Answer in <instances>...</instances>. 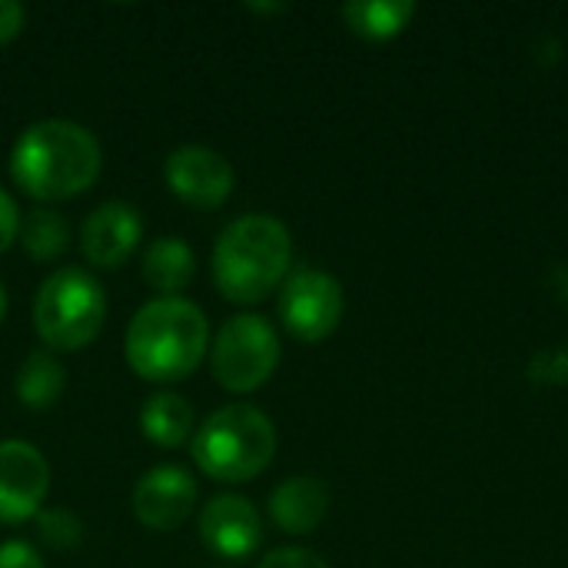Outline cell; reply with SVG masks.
<instances>
[{
    "mask_svg": "<svg viewBox=\"0 0 568 568\" xmlns=\"http://www.w3.org/2000/svg\"><path fill=\"white\" fill-rule=\"evenodd\" d=\"M103 170L100 140L73 120L30 123L10 150L13 183L43 203L87 193Z\"/></svg>",
    "mask_w": 568,
    "mask_h": 568,
    "instance_id": "obj_1",
    "label": "cell"
},
{
    "mask_svg": "<svg viewBox=\"0 0 568 568\" xmlns=\"http://www.w3.org/2000/svg\"><path fill=\"white\" fill-rule=\"evenodd\" d=\"M210 349L203 310L183 296H156L130 320L123 353L130 369L146 383H180L193 376Z\"/></svg>",
    "mask_w": 568,
    "mask_h": 568,
    "instance_id": "obj_2",
    "label": "cell"
},
{
    "mask_svg": "<svg viewBox=\"0 0 568 568\" xmlns=\"http://www.w3.org/2000/svg\"><path fill=\"white\" fill-rule=\"evenodd\" d=\"M293 263V236L286 223L270 213L233 220L213 246V283L240 306L263 303L286 283Z\"/></svg>",
    "mask_w": 568,
    "mask_h": 568,
    "instance_id": "obj_3",
    "label": "cell"
},
{
    "mask_svg": "<svg viewBox=\"0 0 568 568\" xmlns=\"http://www.w3.org/2000/svg\"><path fill=\"white\" fill-rule=\"evenodd\" d=\"M190 453L196 469L213 483H253L276 456V429L256 406L230 403L196 426Z\"/></svg>",
    "mask_w": 568,
    "mask_h": 568,
    "instance_id": "obj_4",
    "label": "cell"
},
{
    "mask_svg": "<svg viewBox=\"0 0 568 568\" xmlns=\"http://www.w3.org/2000/svg\"><path fill=\"white\" fill-rule=\"evenodd\" d=\"M106 320V293L93 273L80 266L53 270L33 300V326L43 346L57 353H77L90 346Z\"/></svg>",
    "mask_w": 568,
    "mask_h": 568,
    "instance_id": "obj_5",
    "label": "cell"
},
{
    "mask_svg": "<svg viewBox=\"0 0 568 568\" xmlns=\"http://www.w3.org/2000/svg\"><path fill=\"white\" fill-rule=\"evenodd\" d=\"M276 366H280V336L263 316L240 313L220 326L213 339L210 369L226 393L260 389L263 383H270Z\"/></svg>",
    "mask_w": 568,
    "mask_h": 568,
    "instance_id": "obj_6",
    "label": "cell"
},
{
    "mask_svg": "<svg viewBox=\"0 0 568 568\" xmlns=\"http://www.w3.org/2000/svg\"><path fill=\"white\" fill-rule=\"evenodd\" d=\"M343 310H346L343 286L336 276L323 270H310V266L296 270L286 276L280 290V320L303 343L326 339L339 326Z\"/></svg>",
    "mask_w": 568,
    "mask_h": 568,
    "instance_id": "obj_7",
    "label": "cell"
},
{
    "mask_svg": "<svg viewBox=\"0 0 568 568\" xmlns=\"http://www.w3.org/2000/svg\"><path fill=\"white\" fill-rule=\"evenodd\" d=\"M163 180L176 200L196 210H216L233 193V163L210 146H176L163 163Z\"/></svg>",
    "mask_w": 568,
    "mask_h": 568,
    "instance_id": "obj_8",
    "label": "cell"
},
{
    "mask_svg": "<svg viewBox=\"0 0 568 568\" xmlns=\"http://www.w3.org/2000/svg\"><path fill=\"white\" fill-rule=\"evenodd\" d=\"M50 493V466L33 443H0V523L17 526L40 513Z\"/></svg>",
    "mask_w": 568,
    "mask_h": 568,
    "instance_id": "obj_9",
    "label": "cell"
},
{
    "mask_svg": "<svg viewBox=\"0 0 568 568\" xmlns=\"http://www.w3.org/2000/svg\"><path fill=\"white\" fill-rule=\"evenodd\" d=\"M130 506H133V516L140 519V526H146L153 532H173L193 516L196 483L180 466H153L133 486Z\"/></svg>",
    "mask_w": 568,
    "mask_h": 568,
    "instance_id": "obj_10",
    "label": "cell"
},
{
    "mask_svg": "<svg viewBox=\"0 0 568 568\" xmlns=\"http://www.w3.org/2000/svg\"><path fill=\"white\" fill-rule=\"evenodd\" d=\"M200 539L213 556L243 562L263 546V519L243 496H213L200 513Z\"/></svg>",
    "mask_w": 568,
    "mask_h": 568,
    "instance_id": "obj_11",
    "label": "cell"
},
{
    "mask_svg": "<svg viewBox=\"0 0 568 568\" xmlns=\"http://www.w3.org/2000/svg\"><path fill=\"white\" fill-rule=\"evenodd\" d=\"M140 236H143V223H140L136 206L123 200H106L83 220L80 250L90 266L120 270L133 256Z\"/></svg>",
    "mask_w": 568,
    "mask_h": 568,
    "instance_id": "obj_12",
    "label": "cell"
},
{
    "mask_svg": "<svg viewBox=\"0 0 568 568\" xmlns=\"http://www.w3.org/2000/svg\"><path fill=\"white\" fill-rule=\"evenodd\" d=\"M329 513V486L316 476H290L270 496L273 523L290 536H310Z\"/></svg>",
    "mask_w": 568,
    "mask_h": 568,
    "instance_id": "obj_13",
    "label": "cell"
},
{
    "mask_svg": "<svg viewBox=\"0 0 568 568\" xmlns=\"http://www.w3.org/2000/svg\"><path fill=\"white\" fill-rule=\"evenodd\" d=\"M140 429L153 446L176 449L196 433L193 406L176 393H153L140 409Z\"/></svg>",
    "mask_w": 568,
    "mask_h": 568,
    "instance_id": "obj_14",
    "label": "cell"
},
{
    "mask_svg": "<svg viewBox=\"0 0 568 568\" xmlns=\"http://www.w3.org/2000/svg\"><path fill=\"white\" fill-rule=\"evenodd\" d=\"M196 273V256L180 236H160L143 253V280L160 296H176L190 286Z\"/></svg>",
    "mask_w": 568,
    "mask_h": 568,
    "instance_id": "obj_15",
    "label": "cell"
},
{
    "mask_svg": "<svg viewBox=\"0 0 568 568\" xmlns=\"http://www.w3.org/2000/svg\"><path fill=\"white\" fill-rule=\"evenodd\" d=\"M63 386H67L63 363L47 349H33L17 369V399L27 409L57 406V399L63 396Z\"/></svg>",
    "mask_w": 568,
    "mask_h": 568,
    "instance_id": "obj_16",
    "label": "cell"
},
{
    "mask_svg": "<svg viewBox=\"0 0 568 568\" xmlns=\"http://www.w3.org/2000/svg\"><path fill=\"white\" fill-rule=\"evenodd\" d=\"M413 13V0H353L343 7V20L349 23V30L369 40H389L403 33Z\"/></svg>",
    "mask_w": 568,
    "mask_h": 568,
    "instance_id": "obj_17",
    "label": "cell"
},
{
    "mask_svg": "<svg viewBox=\"0 0 568 568\" xmlns=\"http://www.w3.org/2000/svg\"><path fill=\"white\" fill-rule=\"evenodd\" d=\"M20 246L27 250V256H33L37 263L57 260L67 243H70V223L47 206H37L27 213V220H20V233H17Z\"/></svg>",
    "mask_w": 568,
    "mask_h": 568,
    "instance_id": "obj_18",
    "label": "cell"
},
{
    "mask_svg": "<svg viewBox=\"0 0 568 568\" xmlns=\"http://www.w3.org/2000/svg\"><path fill=\"white\" fill-rule=\"evenodd\" d=\"M37 536L43 546L67 552L83 539V523L67 509H43V513H37Z\"/></svg>",
    "mask_w": 568,
    "mask_h": 568,
    "instance_id": "obj_19",
    "label": "cell"
},
{
    "mask_svg": "<svg viewBox=\"0 0 568 568\" xmlns=\"http://www.w3.org/2000/svg\"><path fill=\"white\" fill-rule=\"evenodd\" d=\"M256 568H329V566H326L316 552H310V549L286 546V549H273L270 556H263Z\"/></svg>",
    "mask_w": 568,
    "mask_h": 568,
    "instance_id": "obj_20",
    "label": "cell"
},
{
    "mask_svg": "<svg viewBox=\"0 0 568 568\" xmlns=\"http://www.w3.org/2000/svg\"><path fill=\"white\" fill-rule=\"evenodd\" d=\"M0 568H47V562L40 559V552L30 542L10 539L0 546Z\"/></svg>",
    "mask_w": 568,
    "mask_h": 568,
    "instance_id": "obj_21",
    "label": "cell"
},
{
    "mask_svg": "<svg viewBox=\"0 0 568 568\" xmlns=\"http://www.w3.org/2000/svg\"><path fill=\"white\" fill-rule=\"evenodd\" d=\"M17 233H20V210L10 200V193L0 190V253L10 250V243L17 240Z\"/></svg>",
    "mask_w": 568,
    "mask_h": 568,
    "instance_id": "obj_22",
    "label": "cell"
},
{
    "mask_svg": "<svg viewBox=\"0 0 568 568\" xmlns=\"http://www.w3.org/2000/svg\"><path fill=\"white\" fill-rule=\"evenodd\" d=\"M23 27V7L17 0H0V47L10 43Z\"/></svg>",
    "mask_w": 568,
    "mask_h": 568,
    "instance_id": "obj_23",
    "label": "cell"
},
{
    "mask_svg": "<svg viewBox=\"0 0 568 568\" xmlns=\"http://www.w3.org/2000/svg\"><path fill=\"white\" fill-rule=\"evenodd\" d=\"M250 10H260V13H276V10H286V3H250Z\"/></svg>",
    "mask_w": 568,
    "mask_h": 568,
    "instance_id": "obj_24",
    "label": "cell"
},
{
    "mask_svg": "<svg viewBox=\"0 0 568 568\" xmlns=\"http://www.w3.org/2000/svg\"><path fill=\"white\" fill-rule=\"evenodd\" d=\"M3 313H7V290H3V283H0V320H3Z\"/></svg>",
    "mask_w": 568,
    "mask_h": 568,
    "instance_id": "obj_25",
    "label": "cell"
}]
</instances>
